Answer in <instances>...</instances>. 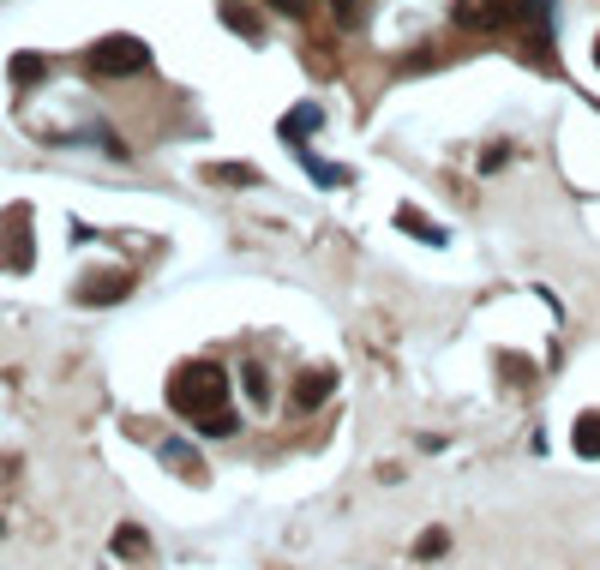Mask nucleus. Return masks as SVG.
Returning a JSON list of instances; mask_svg holds the SVG:
<instances>
[{
	"label": "nucleus",
	"mask_w": 600,
	"mask_h": 570,
	"mask_svg": "<svg viewBox=\"0 0 600 570\" xmlns=\"http://www.w3.org/2000/svg\"><path fill=\"white\" fill-rule=\"evenodd\" d=\"M169 397H174V409L193 414L199 426H211V433H228V426H235V414H228V385H223L216 366H186V373L174 378Z\"/></svg>",
	"instance_id": "obj_1"
},
{
	"label": "nucleus",
	"mask_w": 600,
	"mask_h": 570,
	"mask_svg": "<svg viewBox=\"0 0 600 570\" xmlns=\"http://www.w3.org/2000/svg\"><path fill=\"white\" fill-rule=\"evenodd\" d=\"M529 12H534V0H456V24L463 31H510Z\"/></svg>",
	"instance_id": "obj_2"
},
{
	"label": "nucleus",
	"mask_w": 600,
	"mask_h": 570,
	"mask_svg": "<svg viewBox=\"0 0 600 570\" xmlns=\"http://www.w3.org/2000/svg\"><path fill=\"white\" fill-rule=\"evenodd\" d=\"M145 48L133 43V36H109V43H97V55H91V67L97 72H114V79H121V72H145Z\"/></svg>",
	"instance_id": "obj_3"
},
{
	"label": "nucleus",
	"mask_w": 600,
	"mask_h": 570,
	"mask_svg": "<svg viewBox=\"0 0 600 570\" xmlns=\"http://www.w3.org/2000/svg\"><path fill=\"white\" fill-rule=\"evenodd\" d=\"M313 126H318V109H301V114H288V138L313 133Z\"/></svg>",
	"instance_id": "obj_4"
},
{
	"label": "nucleus",
	"mask_w": 600,
	"mask_h": 570,
	"mask_svg": "<svg viewBox=\"0 0 600 570\" xmlns=\"http://www.w3.org/2000/svg\"><path fill=\"white\" fill-rule=\"evenodd\" d=\"M577 445L589 451V456H600V421H582V433H577Z\"/></svg>",
	"instance_id": "obj_5"
},
{
	"label": "nucleus",
	"mask_w": 600,
	"mask_h": 570,
	"mask_svg": "<svg viewBox=\"0 0 600 570\" xmlns=\"http://www.w3.org/2000/svg\"><path fill=\"white\" fill-rule=\"evenodd\" d=\"M595 67H600V48H595Z\"/></svg>",
	"instance_id": "obj_6"
}]
</instances>
